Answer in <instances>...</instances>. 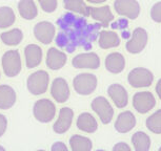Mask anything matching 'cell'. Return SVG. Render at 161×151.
Masks as SVG:
<instances>
[{"mask_svg": "<svg viewBox=\"0 0 161 151\" xmlns=\"http://www.w3.org/2000/svg\"><path fill=\"white\" fill-rule=\"evenodd\" d=\"M130 146L129 144H126L125 142H119L113 147L114 151H130Z\"/></svg>", "mask_w": 161, "mask_h": 151, "instance_id": "obj_34", "label": "cell"}, {"mask_svg": "<svg viewBox=\"0 0 161 151\" xmlns=\"http://www.w3.org/2000/svg\"><path fill=\"white\" fill-rule=\"evenodd\" d=\"M1 65L4 75L8 78H14L20 74L22 69L20 53L17 49L8 50L1 58Z\"/></svg>", "mask_w": 161, "mask_h": 151, "instance_id": "obj_1", "label": "cell"}, {"mask_svg": "<svg viewBox=\"0 0 161 151\" xmlns=\"http://www.w3.org/2000/svg\"><path fill=\"white\" fill-rule=\"evenodd\" d=\"M51 95L57 103H65L71 95L68 81L64 78L54 79L51 86Z\"/></svg>", "mask_w": 161, "mask_h": 151, "instance_id": "obj_12", "label": "cell"}, {"mask_svg": "<svg viewBox=\"0 0 161 151\" xmlns=\"http://www.w3.org/2000/svg\"><path fill=\"white\" fill-rule=\"evenodd\" d=\"M73 119H74V111L69 107H62L59 111L58 119L53 125L54 132L58 134H63L69 131L71 128Z\"/></svg>", "mask_w": 161, "mask_h": 151, "instance_id": "obj_13", "label": "cell"}, {"mask_svg": "<svg viewBox=\"0 0 161 151\" xmlns=\"http://www.w3.org/2000/svg\"><path fill=\"white\" fill-rule=\"evenodd\" d=\"M44 13H54L58 8V0H37Z\"/></svg>", "mask_w": 161, "mask_h": 151, "instance_id": "obj_30", "label": "cell"}, {"mask_svg": "<svg viewBox=\"0 0 161 151\" xmlns=\"http://www.w3.org/2000/svg\"><path fill=\"white\" fill-rule=\"evenodd\" d=\"M24 58L26 67L32 69L40 65L43 58L42 48L37 44H29L24 47Z\"/></svg>", "mask_w": 161, "mask_h": 151, "instance_id": "obj_17", "label": "cell"}, {"mask_svg": "<svg viewBox=\"0 0 161 151\" xmlns=\"http://www.w3.org/2000/svg\"><path fill=\"white\" fill-rule=\"evenodd\" d=\"M114 8L119 16L130 20L137 19L141 12V7L137 0H115Z\"/></svg>", "mask_w": 161, "mask_h": 151, "instance_id": "obj_7", "label": "cell"}, {"mask_svg": "<svg viewBox=\"0 0 161 151\" xmlns=\"http://www.w3.org/2000/svg\"><path fill=\"white\" fill-rule=\"evenodd\" d=\"M155 106H156V99L151 91L136 92L133 96V107L139 113H147Z\"/></svg>", "mask_w": 161, "mask_h": 151, "instance_id": "obj_9", "label": "cell"}, {"mask_svg": "<svg viewBox=\"0 0 161 151\" xmlns=\"http://www.w3.org/2000/svg\"><path fill=\"white\" fill-rule=\"evenodd\" d=\"M5 150V148L3 146H0V151H4Z\"/></svg>", "mask_w": 161, "mask_h": 151, "instance_id": "obj_37", "label": "cell"}, {"mask_svg": "<svg viewBox=\"0 0 161 151\" xmlns=\"http://www.w3.org/2000/svg\"><path fill=\"white\" fill-rule=\"evenodd\" d=\"M151 18L154 22L161 23V1L156 2L151 8Z\"/></svg>", "mask_w": 161, "mask_h": 151, "instance_id": "obj_31", "label": "cell"}, {"mask_svg": "<svg viewBox=\"0 0 161 151\" xmlns=\"http://www.w3.org/2000/svg\"><path fill=\"white\" fill-rule=\"evenodd\" d=\"M99 47L102 49L118 47L120 45V38L116 32L113 31H102L98 37Z\"/></svg>", "mask_w": 161, "mask_h": 151, "instance_id": "obj_22", "label": "cell"}, {"mask_svg": "<svg viewBox=\"0 0 161 151\" xmlns=\"http://www.w3.org/2000/svg\"><path fill=\"white\" fill-rule=\"evenodd\" d=\"M34 117L40 123H50L56 114V106L53 101L48 99H40L36 101L33 106Z\"/></svg>", "mask_w": 161, "mask_h": 151, "instance_id": "obj_3", "label": "cell"}, {"mask_svg": "<svg viewBox=\"0 0 161 151\" xmlns=\"http://www.w3.org/2000/svg\"><path fill=\"white\" fill-rule=\"evenodd\" d=\"M76 126L80 131L86 133H94L98 129V123L93 114L89 112H82L79 114L76 121Z\"/></svg>", "mask_w": 161, "mask_h": 151, "instance_id": "obj_20", "label": "cell"}, {"mask_svg": "<svg viewBox=\"0 0 161 151\" xmlns=\"http://www.w3.org/2000/svg\"><path fill=\"white\" fill-rule=\"evenodd\" d=\"M51 150L52 151H62V150L66 151V150H69V147L66 146V145L63 143V142L58 141V142H55V143L52 145V146H51Z\"/></svg>", "mask_w": 161, "mask_h": 151, "instance_id": "obj_33", "label": "cell"}, {"mask_svg": "<svg viewBox=\"0 0 161 151\" xmlns=\"http://www.w3.org/2000/svg\"><path fill=\"white\" fill-rule=\"evenodd\" d=\"M101 64L99 56L96 53H81L75 56L72 60V65L75 68L98 69Z\"/></svg>", "mask_w": 161, "mask_h": 151, "instance_id": "obj_11", "label": "cell"}, {"mask_svg": "<svg viewBox=\"0 0 161 151\" xmlns=\"http://www.w3.org/2000/svg\"><path fill=\"white\" fill-rule=\"evenodd\" d=\"M125 58L122 54L114 52L106 56L105 58V68L111 74H120L125 68Z\"/></svg>", "mask_w": 161, "mask_h": 151, "instance_id": "obj_19", "label": "cell"}, {"mask_svg": "<svg viewBox=\"0 0 161 151\" xmlns=\"http://www.w3.org/2000/svg\"><path fill=\"white\" fill-rule=\"evenodd\" d=\"M35 38L42 44H50L53 42L56 35V28L50 21H40L35 24L33 29Z\"/></svg>", "mask_w": 161, "mask_h": 151, "instance_id": "obj_10", "label": "cell"}, {"mask_svg": "<svg viewBox=\"0 0 161 151\" xmlns=\"http://www.w3.org/2000/svg\"><path fill=\"white\" fill-rule=\"evenodd\" d=\"M159 151H161V146H160V148H159Z\"/></svg>", "mask_w": 161, "mask_h": 151, "instance_id": "obj_38", "label": "cell"}, {"mask_svg": "<svg viewBox=\"0 0 161 151\" xmlns=\"http://www.w3.org/2000/svg\"><path fill=\"white\" fill-rule=\"evenodd\" d=\"M0 78H1V72H0Z\"/></svg>", "mask_w": 161, "mask_h": 151, "instance_id": "obj_39", "label": "cell"}, {"mask_svg": "<svg viewBox=\"0 0 161 151\" xmlns=\"http://www.w3.org/2000/svg\"><path fill=\"white\" fill-rule=\"evenodd\" d=\"M86 1L90 2V3H93V4H101V3H104L106 0H86Z\"/></svg>", "mask_w": 161, "mask_h": 151, "instance_id": "obj_36", "label": "cell"}, {"mask_svg": "<svg viewBox=\"0 0 161 151\" xmlns=\"http://www.w3.org/2000/svg\"><path fill=\"white\" fill-rule=\"evenodd\" d=\"M63 5L65 10L73 13L80 14L84 17L89 16L90 7L86 4V0H63Z\"/></svg>", "mask_w": 161, "mask_h": 151, "instance_id": "obj_27", "label": "cell"}, {"mask_svg": "<svg viewBox=\"0 0 161 151\" xmlns=\"http://www.w3.org/2000/svg\"><path fill=\"white\" fill-rule=\"evenodd\" d=\"M127 82L134 88L150 87L154 82V75L150 69L144 67H136L127 75Z\"/></svg>", "mask_w": 161, "mask_h": 151, "instance_id": "obj_5", "label": "cell"}, {"mask_svg": "<svg viewBox=\"0 0 161 151\" xmlns=\"http://www.w3.org/2000/svg\"><path fill=\"white\" fill-rule=\"evenodd\" d=\"M17 95L15 89L10 85H0V109L8 110L15 105Z\"/></svg>", "mask_w": 161, "mask_h": 151, "instance_id": "obj_21", "label": "cell"}, {"mask_svg": "<svg viewBox=\"0 0 161 151\" xmlns=\"http://www.w3.org/2000/svg\"><path fill=\"white\" fill-rule=\"evenodd\" d=\"M145 125L151 132L161 134V109L152 113L145 121Z\"/></svg>", "mask_w": 161, "mask_h": 151, "instance_id": "obj_29", "label": "cell"}, {"mask_svg": "<svg viewBox=\"0 0 161 151\" xmlns=\"http://www.w3.org/2000/svg\"><path fill=\"white\" fill-rule=\"evenodd\" d=\"M156 93L158 96V98L161 100V79H159L157 81L156 84Z\"/></svg>", "mask_w": 161, "mask_h": 151, "instance_id": "obj_35", "label": "cell"}, {"mask_svg": "<svg viewBox=\"0 0 161 151\" xmlns=\"http://www.w3.org/2000/svg\"><path fill=\"white\" fill-rule=\"evenodd\" d=\"M91 107L94 112H96L97 116L99 117L100 121L102 124L108 125L112 122L114 117V109L112 107L110 102L106 100L104 96H96L95 99L91 102Z\"/></svg>", "mask_w": 161, "mask_h": 151, "instance_id": "obj_6", "label": "cell"}, {"mask_svg": "<svg viewBox=\"0 0 161 151\" xmlns=\"http://www.w3.org/2000/svg\"><path fill=\"white\" fill-rule=\"evenodd\" d=\"M136 126V117L130 110L122 111L118 114L114 127L119 133H127Z\"/></svg>", "mask_w": 161, "mask_h": 151, "instance_id": "obj_16", "label": "cell"}, {"mask_svg": "<svg viewBox=\"0 0 161 151\" xmlns=\"http://www.w3.org/2000/svg\"><path fill=\"white\" fill-rule=\"evenodd\" d=\"M151 138L143 131H137L132 135V144L136 151H148L151 149Z\"/></svg>", "mask_w": 161, "mask_h": 151, "instance_id": "obj_25", "label": "cell"}, {"mask_svg": "<svg viewBox=\"0 0 161 151\" xmlns=\"http://www.w3.org/2000/svg\"><path fill=\"white\" fill-rule=\"evenodd\" d=\"M16 21V15L10 7H0V29H8Z\"/></svg>", "mask_w": 161, "mask_h": 151, "instance_id": "obj_28", "label": "cell"}, {"mask_svg": "<svg viewBox=\"0 0 161 151\" xmlns=\"http://www.w3.org/2000/svg\"><path fill=\"white\" fill-rule=\"evenodd\" d=\"M69 147L73 151H91L93 149V143L87 137L74 134L69 138Z\"/></svg>", "mask_w": 161, "mask_h": 151, "instance_id": "obj_24", "label": "cell"}, {"mask_svg": "<svg viewBox=\"0 0 161 151\" xmlns=\"http://www.w3.org/2000/svg\"><path fill=\"white\" fill-rule=\"evenodd\" d=\"M68 62V56L62 50L57 49L55 47H51L47 53L45 63L47 66L52 70H59Z\"/></svg>", "mask_w": 161, "mask_h": 151, "instance_id": "obj_15", "label": "cell"}, {"mask_svg": "<svg viewBox=\"0 0 161 151\" xmlns=\"http://www.w3.org/2000/svg\"><path fill=\"white\" fill-rule=\"evenodd\" d=\"M108 95L117 108H124L129 104V93L125 87L119 83H114L108 86Z\"/></svg>", "mask_w": 161, "mask_h": 151, "instance_id": "obj_14", "label": "cell"}, {"mask_svg": "<svg viewBox=\"0 0 161 151\" xmlns=\"http://www.w3.org/2000/svg\"><path fill=\"white\" fill-rule=\"evenodd\" d=\"M48 84H50V75L45 70L33 72L26 80V87L33 96L43 95L48 88Z\"/></svg>", "mask_w": 161, "mask_h": 151, "instance_id": "obj_4", "label": "cell"}, {"mask_svg": "<svg viewBox=\"0 0 161 151\" xmlns=\"http://www.w3.org/2000/svg\"><path fill=\"white\" fill-rule=\"evenodd\" d=\"M18 12L24 20H34L38 15V8L34 0H20L18 2Z\"/></svg>", "mask_w": 161, "mask_h": 151, "instance_id": "obj_23", "label": "cell"}, {"mask_svg": "<svg viewBox=\"0 0 161 151\" xmlns=\"http://www.w3.org/2000/svg\"><path fill=\"white\" fill-rule=\"evenodd\" d=\"M8 129V119L7 117L0 113V138L2 137Z\"/></svg>", "mask_w": 161, "mask_h": 151, "instance_id": "obj_32", "label": "cell"}, {"mask_svg": "<svg viewBox=\"0 0 161 151\" xmlns=\"http://www.w3.org/2000/svg\"><path fill=\"white\" fill-rule=\"evenodd\" d=\"M89 16H91L94 20L98 21L101 23L102 26L108 28L114 20V15L112 13V10L108 5H103V7L92 8H89Z\"/></svg>", "mask_w": 161, "mask_h": 151, "instance_id": "obj_18", "label": "cell"}, {"mask_svg": "<svg viewBox=\"0 0 161 151\" xmlns=\"http://www.w3.org/2000/svg\"><path fill=\"white\" fill-rule=\"evenodd\" d=\"M98 85V79L95 75L89 72L79 74L73 80V87L80 96H90L95 91Z\"/></svg>", "mask_w": 161, "mask_h": 151, "instance_id": "obj_2", "label": "cell"}, {"mask_svg": "<svg viewBox=\"0 0 161 151\" xmlns=\"http://www.w3.org/2000/svg\"><path fill=\"white\" fill-rule=\"evenodd\" d=\"M147 41H148L147 32L143 28H137L133 31L130 39L127 40L125 44V48L130 54L137 55V54H140L147 47Z\"/></svg>", "mask_w": 161, "mask_h": 151, "instance_id": "obj_8", "label": "cell"}, {"mask_svg": "<svg viewBox=\"0 0 161 151\" xmlns=\"http://www.w3.org/2000/svg\"><path fill=\"white\" fill-rule=\"evenodd\" d=\"M0 39L8 46H16L23 40V33L20 29H12L0 34Z\"/></svg>", "mask_w": 161, "mask_h": 151, "instance_id": "obj_26", "label": "cell"}]
</instances>
